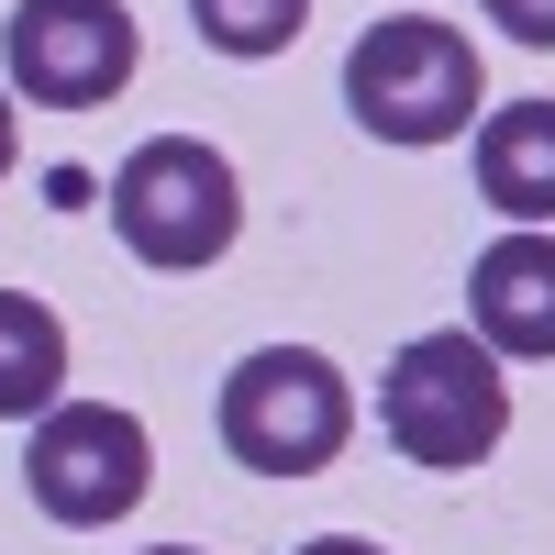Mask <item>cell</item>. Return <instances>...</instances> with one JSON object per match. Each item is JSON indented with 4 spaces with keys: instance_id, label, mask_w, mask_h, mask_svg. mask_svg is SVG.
Here are the masks:
<instances>
[{
    "instance_id": "obj_1",
    "label": "cell",
    "mask_w": 555,
    "mask_h": 555,
    "mask_svg": "<svg viewBox=\"0 0 555 555\" xmlns=\"http://www.w3.org/2000/svg\"><path fill=\"white\" fill-rule=\"evenodd\" d=\"M378 434L411 455V467L434 478H467L500 455L512 434V378H500V356L467 334V322H444V334H411L378 378Z\"/></svg>"
},
{
    "instance_id": "obj_2",
    "label": "cell",
    "mask_w": 555,
    "mask_h": 555,
    "mask_svg": "<svg viewBox=\"0 0 555 555\" xmlns=\"http://www.w3.org/2000/svg\"><path fill=\"white\" fill-rule=\"evenodd\" d=\"M112 234L133 267H167V278H201L234 256L245 234V178L222 145L201 133H145L122 167H112Z\"/></svg>"
},
{
    "instance_id": "obj_3",
    "label": "cell",
    "mask_w": 555,
    "mask_h": 555,
    "mask_svg": "<svg viewBox=\"0 0 555 555\" xmlns=\"http://www.w3.org/2000/svg\"><path fill=\"white\" fill-rule=\"evenodd\" d=\"M489 78H478V44L455 34L444 12H389L356 34L345 56V112L378 133V145H455L478 122Z\"/></svg>"
},
{
    "instance_id": "obj_4",
    "label": "cell",
    "mask_w": 555,
    "mask_h": 555,
    "mask_svg": "<svg viewBox=\"0 0 555 555\" xmlns=\"http://www.w3.org/2000/svg\"><path fill=\"white\" fill-rule=\"evenodd\" d=\"M356 434V389L322 345H256L222 378V444L256 478H322Z\"/></svg>"
},
{
    "instance_id": "obj_5",
    "label": "cell",
    "mask_w": 555,
    "mask_h": 555,
    "mask_svg": "<svg viewBox=\"0 0 555 555\" xmlns=\"http://www.w3.org/2000/svg\"><path fill=\"white\" fill-rule=\"evenodd\" d=\"M23 489H34L44 522L101 533V522H122L133 500L156 489V444H145V423L112 411V400H56V411L34 423V444H23Z\"/></svg>"
},
{
    "instance_id": "obj_6",
    "label": "cell",
    "mask_w": 555,
    "mask_h": 555,
    "mask_svg": "<svg viewBox=\"0 0 555 555\" xmlns=\"http://www.w3.org/2000/svg\"><path fill=\"white\" fill-rule=\"evenodd\" d=\"M133 56H145V34H133L122 0H23L12 23H0V67L34 112H101L133 89Z\"/></svg>"
},
{
    "instance_id": "obj_7",
    "label": "cell",
    "mask_w": 555,
    "mask_h": 555,
    "mask_svg": "<svg viewBox=\"0 0 555 555\" xmlns=\"http://www.w3.org/2000/svg\"><path fill=\"white\" fill-rule=\"evenodd\" d=\"M467 334L500 356V366H533V356H555V234H500V245H478V267H467Z\"/></svg>"
},
{
    "instance_id": "obj_8",
    "label": "cell",
    "mask_w": 555,
    "mask_h": 555,
    "mask_svg": "<svg viewBox=\"0 0 555 555\" xmlns=\"http://www.w3.org/2000/svg\"><path fill=\"white\" fill-rule=\"evenodd\" d=\"M478 201L512 234H555V101L478 112Z\"/></svg>"
},
{
    "instance_id": "obj_9",
    "label": "cell",
    "mask_w": 555,
    "mask_h": 555,
    "mask_svg": "<svg viewBox=\"0 0 555 555\" xmlns=\"http://www.w3.org/2000/svg\"><path fill=\"white\" fill-rule=\"evenodd\" d=\"M67 400V322L34 289H0V423H44Z\"/></svg>"
},
{
    "instance_id": "obj_10",
    "label": "cell",
    "mask_w": 555,
    "mask_h": 555,
    "mask_svg": "<svg viewBox=\"0 0 555 555\" xmlns=\"http://www.w3.org/2000/svg\"><path fill=\"white\" fill-rule=\"evenodd\" d=\"M190 23H201V44H222V56H289L311 0H190Z\"/></svg>"
},
{
    "instance_id": "obj_11",
    "label": "cell",
    "mask_w": 555,
    "mask_h": 555,
    "mask_svg": "<svg viewBox=\"0 0 555 555\" xmlns=\"http://www.w3.org/2000/svg\"><path fill=\"white\" fill-rule=\"evenodd\" d=\"M478 12L512 34V44H555V0H478Z\"/></svg>"
},
{
    "instance_id": "obj_12",
    "label": "cell",
    "mask_w": 555,
    "mask_h": 555,
    "mask_svg": "<svg viewBox=\"0 0 555 555\" xmlns=\"http://www.w3.org/2000/svg\"><path fill=\"white\" fill-rule=\"evenodd\" d=\"M300 555H389V544H366V533H322V544H300Z\"/></svg>"
},
{
    "instance_id": "obj_13",
    "label": "cell",
    "mask_w": 555,
    "mask_h": 555,
    "mask_svg": "<svg viewBox=\"0 0 555 555\" xmlns=\"http://www.w3.org/2000/svg\"><path fill=\"white\" fill-rule=\"evenodd\" d=\"M12 145H23V122H12V89H0V178H12Z\"/></svg>"
},
{
    "instance_id": "obj_14",
    "label": "cell",
    "mask_w": 555,
    "mask_h": 555,
    "mask_svg": "<svg viewBox=\"0 0 555 555\" xmlns=\"http://www.w3.org/2000/svg\"><path fill=\"white\" fill-rule=\"evenodd\" d=\"M156 555H201V544H156Z\"/></svg>"
}]
</instances>
